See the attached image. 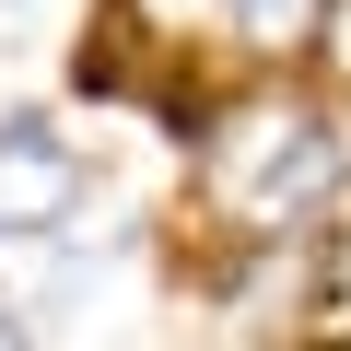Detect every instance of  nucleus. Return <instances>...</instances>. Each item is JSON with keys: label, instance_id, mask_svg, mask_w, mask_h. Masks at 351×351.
I'll use <instances>...</instances> for the list:
<instances>
[{"label": "nucleus", "instance_id": "2", "mask_svg": "<svg viewBox=\"0 0 351 351\" xmlns=\"http://www.w3.org/2000/svg\"><path fill=\"white\" fill-rule=\"evenodd\" d=\"M82 211V152L47 117H0V234H59Z\"/></svg>", "mask_w": 351, "mask_h": 351}, {"label": "nucleus", "instance_id": "1", "mask_svg": "<svg viewBox=\"0 0 351 351\" xmlns=\"http://www.w3.org/2000/svg\"><path fill=\"white\" fill-rule=\"evenodd\" d=\"M246 117H258V188H246V223H316V211L339 199V176H351L339 129H328L316 106H246Z\"/></svg>", "mask_w": 351, "mask_h": 351}, {"label": "nucleus", "instance_id": "3", "mask_svg": "<svg viewBox=\"0 0 351 351\" xmlns=\"http://www.w3.org/2000/svg\"><path fill=\"white\" fill-rule=\"evenodd\" d=\"M223 24H234L246 47H304V36L339 24V0H223Z\"/></svg>", "mask_w": 351, "mask_h": 351}]
</instances>
